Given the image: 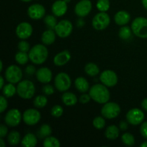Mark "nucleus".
Here are the masks:
<instances>
[{"mask_svg": "<svg viewBox=\"0 0 147 147\" xmlns=\"http://www.w3.org/2000/svg\"><path fill=\"white\" fill-rule=\"evenodd\" d=\"M89 94L94 101L100 104H105L110 99V92L103 83L93 85L89 90Z\"/></svg>", "mask_w": 147, "mask_h": 147, "instance_id": "f257e3e1", "label": "nucleus"}, {"mask_svg": "<svg viewBox=\"0 0 147 147\" xmlns=\"http://www.w3.org/2000/svg\"><path fill=\"white\" fill-rule=\"evenodd\" d=\"M48 57V50L47 47L41 44H37L32 47L29 51V57L32 63L36 65L44 63Z\"/></svg>", "mask_w": 147, "mask_h": 147, "instance_id": "f03ea898", "label": "nucleus"}, {"mask_svg": "<svg viewBox=\"0 0 147 147\" xmlns=\"http://www.w3.org/2000/svg\"><path fill=\"white\" fill-rule=\"evenodd\" d=\"M17 93L20 98L23 99H30L34 96L35 87L34 83L28 80L20 82L17 85Z\"/></svg>", "mask_w": 147, "mask_h": 147, "instance_id": "7ed1b4c3", "label": "nucleus"}, {"mask_svg": "<svg viewBox=\"0 0 147 147\" xmlns=\"http://www.w3.org/2000/svg\"><path fill=\"white\" fill-rule=\"evenodd\" d=\"M131 29L136 36L140 38H147V19L139 17L134 19L131 24Z\"/></svg>", "mask_w": 147, "mask_h": 147, "instance_id": "20e7f679", "label": "nucleus"}, {"mask_svg": "<svg viewBox=\"0 0 147 147\" xmlns=\"http://www.w3.org/2000/svg\"><path fill=\"white\" fill-rule=\"evenodd\" d=\"M5 78L9 83H20L22 78V71L21 68L15 65L9 66L5 71Z\"/></svg>", "mask_w": 147, "mask_h": 147, "instance_id": "39448f33", "label": "nucleus"}, {"mask_svg": "<svg viewBox=\"0 0 147 147\" xmlns=\"http://www.w3.org/2000/svg\"><path fill=\"white\" fill-rule=\"evenodd\" d=\"M121 113V108L119 104L113 102H107L101 109V114L104 118L113 119L117 117Z\"/></svg>", "mask_w": 147, "mask_h": 147, "instance_id": "423d86ee", "label": "nucleus"}, {"mask_svg": "<svg viewBox=\"0 0 147 147\" xmlns=\"http://www.w3.org/2000/svg\"><path fill=\"white\" fill-rule=\"evenodd\" d=\"M111 22V19L106 12L100 11L95 15L92 21V25L97 30H103L107 28Z\"/></svg>", "mask_w": 147, "mask_h": 147, "instance_id": "0eeeda50", "label": "nucleus"}, {"mask_svg": "<svg viewBox=\"0 0 147 147\" xmlns=\"http://www.w3.org/2000/svg\"><path fill=\"white\" fill-rule=\"evenodd\" d=\"M71 79L65 73H60L55 78V86L60 92H65L71 86Z\"/></svg>", "mask_w": 147, "mask_h": 147, "instance_id": "6e6552de", "label": "nucleus"}, {"mask_svg": "<svg viewBox=\"0 0 147 147\" xmlns=\"http://www.w3.org/2000/svg\"><path fill=\"white\" fill-rule=\"evenodd\" d=\"M73 24L67 20H63L59 22L55 28L56 34L61 38L68 37L73 32Z\"/></svg>", "mask_w": 147, "mask_h": 147, "instance_id": "1a4fd4ad", "label": "nucleus"}, {"mask_svg": "<svg viewBox=\"0 0 147 147\" xmlns=\"http://www.w3.org/2000/svg\"><path fill=\"white\" fill-rule=\"evenodd\" d=\"M144 113L139 109H132L126 114L128 123L134 126H137L143 123L144 120Z\"/></svg>", "mask_w": 147, "mask_h": 147, "instance_id": "9d476101", "label": "nucleus"}, {"mask_svg": "<svg viewBox=\"0 0 147 147\" xmlns=\"http://www.w3.org/2000/svg\"><path fill=\"white\" fill-rule=\"evenodd\" d=\"M22 121L21 112L18 109H13L9 111L4 116L6 124L11 127H15L20 123Z\"/></svg>", "mask_w": 147, "mask_h": 147, "instance_id": "9b49d317", "label": "nucleus"}, {"mask_svg": "<svg viewBox=\"0 0 147 147\" xmlns=\"http://www.w3.org/2000/svg\"><path fill=\"white\" fill-rule=\"evenodd\" d=\"M41 119V114L37 110L30 109L26 110L23 113V121L28 126L37 124Z\"/></svg>", "mask_w": 147, "mask_h": 147, "instance_id": "f8f14e48", "label": "nucleus"}, {"mask_svg": "<svg viewBox=\"0 0 147 147\" xmlns=\"http://www.w3.org/2000/svg\"><path fill=\"white\" fill-rule=\"evenodd\" d=\"M100 80L107 87H113L118 83V76L113 70H106L100 74Z\"/></svg>", "mask_w": 147, "mask_h": 147, "instance_id": "ddd939ff", "label": "nucleus"}, {"mask_svg": "<svg viewBox=\"0 0 147 147\" xmlns=\"http://www.w3.org/2000/svg\"><path fill=\"white\" fill-rule=\"evenodd\" d=\"M92 9V3L90 0H81L76 4L75 12L79 17H86Z\"/></svg>", "mask_w": 147, "mask_h": 147, "instance_id": "4468645a", "label": "nucleus"}, {"mask_svg": "<svg viewBox=\"0 0 147 147\" xmlns=\"http://www.w3.org/2000/svg\"><path fill=\"white\" fill-rule=\"evenodd\" d=\"M32 32L33 29L32 25L29 22H26L20 23L16 28V34L21 40L28 39L32 35Z\"/></svg>", "mask_w": 147, "mask_h": 147, "instance_id": "2eb2a0df", "label": "nucleus"}, {"mask_svg": "<svg viewBox=\"0 0 147 147\" xmlns=\"http://www.w3.org/2000/svg\"><path fill=\"white\" fill-rule=\"evenodd\" d=\"M27 14L32 20H40L45 15V9L42 4H34L29 7Z\"/></svg>", "mask_w": 147, "mask_h": 147, "instance_id": "dca6fc26", "label": "nucleus"}, {"mask_svg": "<svg viewBox=\"0 0 147 147\" xmlns=\"http://www.w3.org/2000/svg\"><path fill=\"white\" fill-rule=\"evenodd\" d=\"M67 3L64 0H57L52 5V11L56 17H62L67 10Z\"/></svg>", "mask_w": 147, "mask_h": 147, "instance_id": "f3484780", "label": "nucleus"}, {"mask_svg": "<svg viewBox=\"0 0 147 147\" xmlns=\"http://www.w3.org/2000/svg\"><path fill=\"white\" fill-rule=\"evenodd\" d=\"M37 80L42 83H48L51 81L53 74L50 69L47 67H41L36 72Z\"/></svg>", "mask_w": 147, "mask_h": 147, "instance_id": "a211bd4d", "label": "nucleus"}, {"mask_svg": "<svg viewBox=\"0 0 147 147\" xmlns=\"http://www.w3.org/2000/svg\"><path fill=\"white\" fill-rule=\"evenodd\" d=\"M71 58L70 53L68 50H63L57 53L53 59L54 64L57 66H63L67 64Z\"/></svg>", "mask_w": 147, "mask_h": 147, "instance_id": "6ab92c4d", "label": "nucleus"}, {"mask_svg": "<svg viewBox=\"0 0 147 147\" xmlns=\"http://www.w3.org/2000/svg\"><path fill=\"white\" fill-rule=\"evenodd\" d=\"M130 20L131 15L126 11H119L115 14L114 20L118 25H125L129 22Z\"/></svg>", "mask_w": 147, "mask_h": 147, "instance_id": "aec40b11", "label": "nucleus"}, {"mask_svg": "<svg viewBox=\"0 0 147 147\" xmlns=\"http://www.w3.org/2000/svg\"><path fill=\"white\" fill-rule=\"evenodd\" d=\"M55 32L53 31V30L49 29V30H45L42 34V42L45 45H50L53 44L55 40L56 35Z\"/></svg>", "mask_w": 147, "mask_h": 147, "instance_id": "412c9836", "label": "nucleus"}, {"mask_svg": "<svg viewBox=\"0 0 147 147\" xmlns=\"http://www.w3.org/2000/svg\"><path fill=\"white\" fill-rule=\"evenodd\" d=\"M75 86L80 93H86L89 90V83L83 77H78L75 80Z\"/></svg>", "mask_w": 147, "mask_h": 147, "instance_id": "4be33fe9", "label": "nucleus"}, {"mask_svg": "<svg viewBox=\"0 0 147 147\" xmlns=\"http://www.w3.org/2000/svg\"><path fill=\"white\" fill-rule=\"evenodd\" d=\"M62 100L66 106H73L77 103L78 98L74 93L71 92H65L62 96Z\"/></svg>", "mask_w": 147, "mask_h": 147, "instance_id": "5701e85b", "label": "nucleus"}, {"mask_svg": "<svg viewBox=\"0 0 147 147\" xmlns=\"http://www.w3.org/2000/svg\"><path fill=\"white\" fill-rule=\"evenodd\" d=\"M37 139L33 134L29 133L22 140V145L25 147H34L37 145Z\"/></svg>", "mask_w": 147, "mask_h": 147, "instance_id": "b1692460", "label": "nucleus"}, {"mask_svg": "<svg viewBox=\"0 0 147 147\" xmlns=\"http://www.w3.org/2000/svg\"><path fill=\"white\" fill-rule=\"evenodd\" d=\"M105 136L108 139H111V140L116 139L119 136V129L115 125L109 126L106 129Z\"/></svg>", "mask_w": 147, "mask_h": 147, "instance_id": "393cba45", "label": "nucleus"}, {"mask_svg": "<svg viewBox=\"0 0 147 147\" xmlns=\"http://www.w3.org/2000/svg\"><path fill=\"white\" fill-rule=\"evenodd\" d=\"M85 72L89 76L94 77V76H96L98 74L99 72H100V70H99V67H98L97 65L93 63H88L85 66Z\"/></svg>", "mask_w": 147, "mask_h": 147, "instance_id": "a878e982", "label": "nucleus"}, {"mask_svg": "<svg viewBox=\"0 0 147 147\" xmlns=\"http://www.w3.org/2000/svg\"><path fill=\"white\" fill-rule=\"evenodd\" d=\"M2 93L6 98H11L17 93V88L13 85V83H9L4 86L2 88Z\"/></svg>", "mask_w": 147, "mask_h": 147, "instance_id": "bb28decb", "label": "nucleus"}, {"mask_svg": "<svg viewBox=\"0 0 147 147\" xmlns=\"http://www.w3.org/2000/svg\"><path fill=\"white\" fill-rule=\"evenodd\" d=\"M52 134V129L50 125L43 124L39 129L37 134L40 139H45L47 136H50Z\"/></svg>", "mask_w": 147, "mask_h": 147, "instance_id": "cd10ccee", "label": "nucleus"}, {"mask_svg": "<svg viewBox=\"0 0 147 147\" xmlns=\"http://www.w3.org/2000/svg\"><path fill=\"white\" fill-rule=\"evenodd\" d=\"M20 140H21V137H20V133L16 131L10 132L9 134L8 135V137H7V141H8L9 144L11 146L17 145L20 142Z\"/></svg>", "mask_w": 147, "mask_h": 147, "instance_id": "c85d7f7f", "label": "nucleus"}, {"mask_svg": "<svg viewBox=\"0 0 147 147\" xmlns=\"http://www.w3.org/2000/svg\"><path fill=\"white\" fill-rule=\"evenodd\" d=\"M132 29L130 28L127 26L121 27L119 31V36L121 40H127L129 38H131L132 34Z\"/></svg>", "mask_w": 147, "mask_h": 147, "instance_id": "c756f323", "label": "nucleus"}, {"mask_svg": "<svg viewBox=\"0 0 147 147\" xmlns=\"http://www.w3.org/2000/svg\"><path fill=\"white\" fill-rule=\"evenodd\" d=\"M45 147H60V143L57 139L53 136H47L43 142Z\"/></svg>", "mask_w": 147, "mask_h": 147, "instance_id": "7c9ffc66", "label": "nucleus"}, {"mask_svg": "<svg viewBox=\"0 0 147 147\" xmlns=\"http://www.w3.org/2000/svg\"><path fill=\"white\" fill-rule=\"evenodd\" d=\"M29 55L25 52L20 51L15 55V60L20 65H24L28 62Z\"/></svg>", "mask_w": 147, "mask_h": 147, "instance_id": "2f4dec72", "label": "nucleus"}, {"mask_svg": "<svg viewBox=\"0 0 147 147\" xmlns=\"http://www.w3.org/2000/svg\"><path fill=\"white\" fill-rule=\"evenodd\" d=\"M33 103L35 107L38 109H42L47 105V98L45 96H37L34 98Z\"/></svg>", "mask_w": 147, "mask_h": 147, "instance_id": "473e14b6", "label": "nucleus"}, {"mask_svg": "<svg viewBox=\"0 0 147 147\" xmlns=\"http://www.w3.org/2000/svg\"><path fill=\"white\" fill-rule=\"evenodd\" d=\"M44 22L47 26L49 29L55 30L56 25H57V20L55 17L53 15H47L44 19Z\"/></svg>", "mask_w": 147, "mask_h": 147, "instance_id": "72a5a7b5", "label": "nucleus"}, {"mask_svg": "<svg viewBox=\"0 0 147 147\" xmlns=\"http://www.w3.org/2000/svg\"><path fill=\"white\" fill-rule=\"evenodd\" d=\"M121 139L123 143L126 146H134L135 144V138L130 133H125L122 135Z\"/></svg>", "mask_w": 147, "mask_h": 147, "instance_id": "f704fd0d", "label": "nucleus"}, {"mask_svg": "<svg viewBox=\"0 0 147 147\" xmlns=\"http://www.w3.org/2000/svg\"><path fill=\"white\" fill-rule=\"evenodd\" d=\"M96 7L100 11L106 12L110 8V1L109 0H98Z\"/></svg>", "mask_w": 147, "mask_h": 147, "instance_id": "c9c22d12", "label": "nucleus"}, {"mask_svg": "<svg viewBox=\"0 0 147 147\" xmlns=\"http://www.w3.org/2000/svg\"><path fill=\"white\" fill-rule=\"evenodd\" d=\"M93 124L96 129L100 130V129H103L106 125V121H105V119H103L101 116H97V117L95 118L93 121Z\"/></svg>", "mask_w": 147, "mask_h": 147, "instance_id": "e433bc0d", "label": "nucleus"}, {"mask_svg": "<svg viewBox=\"0 0 147 147\" xmlns=\"http://www.w3.org/2000/svg\"><path fill=\"white\" fill-rule=\"evenodd\" d=\"M63 109L60 105H55L51 109V114L55 118H59L63 115Z\"/></svg>", "mask_w": 147, "mask_h": 147, "instance_id": "4c0bfd02", "label": "nucleus"}, {"mask_svg": "<svg viewBox=\"0 0 147 147\" xmlns=\"http://www.w3.org/2000/svg\"><path fill=\"white\" fill-rule=\"evenodd\" d=\"M18 49L20 51L27 53V52H29L30 50V44H29V42H27V41H24V40H23L22 41L19 42Z\"/></svg>", "mask_w": 147, "mask_h": 147, "instance_id": "58836bf2", "label": "nucleus"}, {"mask_svg": "<svg viewBox=\"0 0 147 147\" xmlns=\"http://www.w3.org/2000/svg\"><path fill=\"white\" fill-rule=\"evenodd\" d=\"M54 88L50 85H45L42 88V92L46 96H50L54 93Z\"/></svg>", "mask_w": 147, "mask_h": 147, "instance_id": "ea45409f", "label": "nucleus"}, {"mask_svg": "<svg viewBox=\"0 0 147 147\" xmlns=\"http://www.w3.org/2000/svg\"><path fill=\"white\" fill-rule=\"evenodd\" d=\"M7 106H8V103H7V100L6 99V97L4 96H1V107H0V111L1 113H3L6 109H7Z\"/></svg>", "mask_w": 147, "mask_h": 147, "instance_id": "a19ab883", "label": "nucleus"}, {"mask_svg": "<svg viewBox=\"0 0 147 147\" xmlns=\"http://www.w3.org/2000/svg\"><path fill=\"white\" fill-rule=\"evenodd\" d=\"M140 132L142 136L147 139V121L142 123V126L140 127Z\"/></svg>", "mask_w": 147, "mask_h": 147, "instance_id": "79ce46f5", "label": "nucleus"}, {"mask_svg": "<svg viewBox=\"0 0 147 147\" xmlns=\"http://www.w3.org/2000/svg\"><path fill=\"white\" fill-rule=\"evenodd\" d=\"M25 73L27 76H32L34 73H36V69L34 66L31 65L27 66L25 68Z\"/></svg>", "mask_w": 147, "mask_h": 147, "instance_id": "37998d69", "label": "nucleus"}, {"mask_svg": "<svg viewBox=\"0 0 147 147\" xmlns=\"http://www.w3.org/2000/svg\"><path fill=\"white\" fill-rule=\"evenodd\" d=\"M90 98H91V97H90V94H83L80 97V99H79V100H80V102L81 103H83V104H85V103H88V102L90 101Z\"/></svg>", "mask_w": 147, "mask_h": 147, "instance_id": "c03bdc74", "label": "nucleus"}, {"mask_svg": "<svg viewBox=\"0 0 147 147\" xmlns=\"http://www.w3.org/2000/svg\"><path fill=\"white\" fill-rule=\"evenodd\" d=\"M7 132H8V129L6 126H4V124H1L0 126V136L1 138H4L7 134Z\"/></svg>", "mask_w": 147, "mask_h": 147, "instance_id": "a18cd8bd", "label": "nucleus"}, {"mask_svg": "<svg viewBox=\"0 0 147 147\" xmlns=\"http://www.w3.org/2000/svg\"><path fill=\"white\" fill-rule=\"evenodd\" d=\"M119 128L121 131H126L128 129V123L126 121H121L119 123Z\"/></svg>", "mask_w": 147, "mask_h": 147, "instance_id": "49530a36", "label": "nucleus"}, {"mask_svg": "<svg viewBox=\"0 0 147 147\" xmlns=\"http://www.w3.org/2000/svg\"><path fill=\"white\" fill-rule=\"evenodd\" d=\"M83 17H80V19H79L78 20V22H77V25L78 27H83V25H84L85 22H84V20H83Z\"/></svg>", "mask_w": 147, "mask_h": 147, "instance_id": "de8ad7c7", "label": "nucleus"}, {"mask_svg": "<svg viewBox=\"0 0 147 147\" xmlns=\"http://www.w3.org/2000/svg\"><path fill=\"white\" fill-rule=\"evenodd\" d=\"M142 106L145 111H147V98H146L144 99V100H142Z\"/></svg>", "mask_w": 147, "mask_h": 147, "instance_id": "09e8293b", "label": "nucleus"}, {"mask_svg": "<svg viewBox=\"0 0 147 147\" xmlns=\"http://www.w3.org/2000/svg\"><path fill=\"white\" fill-rule=\"evenodd\" d=\"M0 80H1V84H0V88L2 89L4 86V78H3L2 76L0 77Z\"/></svg>", "mask_w": 147, "mask_h": 147, "instance_id": "8fccbe9b", "label": "nucleus"}, {"mask_svg": "<svg viewBox=\"0 0 147 147\" xmlns=\"http://www.w3.org/2000/svg\"><path fill=\"white\" fill-rule=\"evenodd\" d=\"M142 2L144 8H146L147 9V0H142Z\"/></svg>", "mask_w": 147, "mask_h": 147, "instance_id": "3c124183", "label": "nucleus"}, {"mask_svg": "<svg viewBox=\"0 0 147 147\" xmlns=\"http://www.w3.org/2000/svg\"><path fill=\"white\" fill-rule=\"evenodd\" d=\"M0 143H1V147L5 146V144H4V141L3 140V138H1V139H0Z\"/></svg>", "mask_w": 147, "mask_h": 147, "instance_id": "603ef678", "label": "nucleus"}, {"mask_svg": "<svg viewBox=\"0 0 147 147\" xmlns=\"http://www.w3.org/2000/svg\"><path fill=\"white\" fill-rule=\"evenodd\" d=\"M141 147H147V142H145L143 144H141Z\"/></svg>", "mask_w": 147, "mask_h": 147, "instance_id": "864d4df0", "label": "nucleus"}, {"mask_svg": "<svg viewBox=\"0 0 147 147\" xmlns=\"http://www.w3.org/2000/svg\"><path fill=\"white\" fill-rule=\"evenodd\" d=\"M21 1H24V2H29V1H32V0H21Z\"/></svg>", "mask_w": 147, "mask_h": 147, "instance_id": "5fc2aeb1", "label": "nucleus"}, {"mask_svg": "<svg viewBox=\"0 0 147 147\" xmlns=\"http://www.w3.org/2000/svg\"><path fill=\"white\" fill-rule=\"evenodd\" d=\"M2 69H3V63L2 61H1V71H2Z\"/></svg>", "mask_w": 147, "mask_h": 147, "instance_id": "6e6d98bb", "label": "nucleus"}, {"mask_svg": "<svg viewBox=\"0 0 147 147\" xmlns=\"http://www.w3.org/2000/svg\"><path fill=\"white\" fill-rule=\"evenodd\" d=\"M64 1H65L66 3H68V2H70V0H64Z\"/></svg>", "mask_w": 147, "mask_h": 147, "instance_id": "4d7b16f0", "label": "nucleus"}]
</instances>
